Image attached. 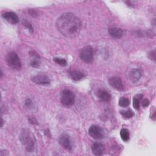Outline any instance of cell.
Here are the masks:
<instances>
[{
    "label": "cell",
    "instance_id": "e0dca14e",
    "mask_svg": "<svg viewBox=\"0 0 156 156\" xmlns=\"http://www.w3.org/2000/svg\"><path fill=\"white\" fill-rule=\"evenodd\" d=\"M32 59L30 62V65L34 68H38L40 65V61L38 55L37 54H32Z\"/></svg>",
    "mask_w": 156,
    "mask_h": 156
},
{
    "label": "cell",
    "instance_id": "3957f363",
    "mask_svg": "<svg viewBox=\"0 0 156 156\" xmlns=\"http://www.w3.org/2000/svg\"><path fill=\"white\" fill-rule=\"evenodd\" d=\"M75 101V96L74 93L69 90H64L61 92L60 101L61 103L66 107L72 105Z\"/></svg>",
    "mask_w": 156,
    "mask_h": 156
},
{
    "label": "cell",
    "instance_id": "d4e9b609",
    "mask_svg": "<svg viewBox=\"0 0 156 156\" xmlns=\"http://www.w3.org/2000/svg\"><path fill=\"white\" fill-rule=\"evenodd\" d=\"M9 154L7 151L5 150H1L0 151V155L1 156H5V155H9Z\"/></svg>",
    "mask_w": 156,
    "mask_h": 156
},
{
    "label": "cell",
    "instance_id": "ba28073f",
    "mask_svg": "<svg viewBox=\"0 0 156 156\" xmlns=\"http://www.w3.org/2000/svg\"><path fill=\"white\" fill-rule=\"evenodd\" d=\"M58 142L66 150H69V151L71 150L72 149L71 141L69 136L68 135L62 134L58 139Z\"/></svg>",
    "mask_w": 156,
    "mask_h": 156
},
{
    "label": "cell",
    "instance_id": "5bb4252c",
    "mask_svg": "<svg viewBox=\"0 0 156 156\" xmlns=\"http://www.w3.org/2000/svg\"><path fill=\"white\" fill-rule=\"evenodd\" d=\"M109 34L113 37L119 38L123 35V31L121 29L118 27H110L108 29Z\"/></svg>",
    "mask_w": 156,
    "mask_h": 156
},
{
    "label": "cell",
    "instance_id": "30bf717a",
    "mask_svg": "<svg viewBox=\"0 0 156 156\" xmlns=\"http://www.w3.org/2000/svg\"><path fill=\"white\" fill-rule=\"evenodd\" d=\"M32 81L37 84L41 85H46L50 83V79L49 77L43 74L37 75L34 76L32 79Z\"/></svg>",
    "mask_w": 156,
    "mask_h": 156
},
{
    "label": "cell",
    "instance_id": "2e32d148",
    "mask_svg": "<svg viewBox=\"0 0 156 156\" xmlns=\"http://www.w3.org/2000/svg\"><path fill=\"white\" fill-rule=\"evenodd\" d=\"M143 98V94H138L135 95L133 99V106L135 109H138L140 106V102Z\"/></svg>",
    "mask_w": 156,
    "mask_h": 156
},
{
    "label": "cell",
    "instance_id": "603a6c76",
    "mask_svg": "<svg viewBox=\"0 0 156 156\" xmlns=\"http://www.w3.org/2000/svg\"><path fill=\"white\" fill-rule=\"evenodd\" d=\"M149 101L148 99H144L141 102V105L144 107H147L149 105Z\"/></svg>",
    "mask_w": 156,
    "mask_h": 156
},
{
    "label": "cell",
    "instance_id": "9c48e42d",
    "mask_svg": "<svg viewBox=\"0 0 156 156\" xmlns=\"http://www.w3.org/2000/svg\"><path fill=\"white\" fill-rule=\"evenodd\" d=\"M2 17L4 20H5L9 23L12 24H17L19 21V18L16 14L12 12H7L2 14Z\"/></svg>",
    "mask_w": 156,
    "mask_h": 156
},
{
    "label": "cell",
    "instance_id": "7a4b0ae2",
    "mask_svg": "<svg viewBox=\"0 0 156 156\" xmlns=\"http://www.w3.org/2000/svg\"><path fill=\"white\" fill-rule=\"evenodd\" d=\"M20 140L28 152H32L35 149V141L32 134L28 130L24 129L20 135Z\"/></svg>",
    "mask_w": 156,
    "mask_h": 156
},
{
    "label": "cell",
    "instance_id": "8992f818",
    "mask_svg": "<svg viewBox=\"0 0 156 156\" xmlns=\"http://www.w3.org/2000/svg\"><path fill=\"white\" fill-rule=\"evenodd\" d=\"M88 132L90 135L96 140H101L105 136L103 129L101 127L96 125L91 126L89 129Z\"/></svg>",
    "mask_w": 156,
    "mask_h": 156
},
{
    "label": "cell",
    "instance_id": "cb8c5ba5",
    "mask_svg": "<svg viewBox=\"0 0 156 156\" xmlns=\"http://www.w3.org/2000/svg\"><path fill=\"white\" fill-rule=\"evenodd\" d=\"M155 51H151L150 53H149V58L152 60H155Z\"/></svg>",
    "mask_w": 156,
    "mask_h": 156
},
{
    "label": "cell",
    "instance_id": "6da1fadb",
    "mask_svg": "<svg viewBox=\"0 0 156 156\" xmlns=\"http://www.w3.org/2000/svg\"><path fill=\"white\" fill-rule=\"evenodd\" d=\"M57 30L65 37L73 38L77 37L81 30V22L78 17L71 13L62 14L56 21Z\"/></svg>",
    "mask_w": 156,
    "mask_h": 156
},
{
    "label": "cell",
    "instance_id": "44dd1931",
    "mask_svg": "<svg viewBox=\"0 0 156 156\" xmlns=\"http://www.w3.org/2000/svg\"><path fill=\"white\" fill-rule=\"evenodd\" d=\"M54 61L57 63V64L61 65V66H65L67 64V62L65 59L64 58H57V57H55L54 58Z\"/></svg>",
    "mask_w": 156,
    "mask_h": 156
},
{
    "label": "cell",
    "instance_id": "7c38bea8",
    "mask_svg": "<svg viewBox=\"0 0 156 156\" xmlns=\"http://www.w3.org/2000/svg\"><path fill=\"white\" fill-rule=\"evenodd\" d=\"M141 77V72L139 69L134 68L132 69L129 74V77L132 82H136L138 81Z\"/></svg>",
    "mask_w": 156,
    "mask_h": 156
},
{
    "label": "cell",
    "instance_id": "ffe728a7",
    "mask_svg": "<svg viewBox=\"0 0 156 156\" xmlns=\"http://www.w3.org/2000/svg\"><path fill=\"white\" fill-rule=\"evenodd\" d=\"M120 113L121 114V115L122 116H124V118H130L134 115L133 112L130 109H129L127 110H122L120 112Z\"/></svg>",
    "mask_w": 156,
    "mask_h": 156
},
{
    "label": "cell",
    "instance_id": "52a82bcc",
    "mask_svg": "<svg viewBox=\"0 0 156 156\" xmlns=\"http://www.w3.org/2000/svg\"><path fill=\"white\" fill-rule=\"evenodd\" d=\"M110 85L115 90L122 91L124 90V85L121 79L119 77H112L109 79Z\"/></svg>",
    "mask_w": 156,
    "mask_h": 156
},
{
    "label": "cell",
    "instance_id": "ac0fdd59",
    "mask_svg": "<svg viewBox=\"0 0 156 156\" xmlns=\"http://www.w3.org/2000/svg\"><path fill=\"white\" fill-rule=\"evenodd\" d=\"M120 135H121V139L124 141H127L129 140V136H130L129 132L127 129L125 128H123L121 130Z\"/></svg>",
    "mask_w": 156,
    "mask_h": 156
},
{
    "label": "cell",
    "instance_id": "d6986e66",
    "mask_svg": "<svg viewBox=\"0 0 156 156\" xmlns=\"http://www.w3.org/2000/svg\"><path fill=\"white\" fill-rule=\"evenodd\" d=\"M129 104H130V101L129 99L127 98L122 97L119 100V105L121 107H127L129 105Z\"/></svg>",
    "mask_w": 156,
    "mask_h": 156
},
{
    "label": "cell",
    "instance_id": "8fae6325",
    "mask_svg": "<svg viewBox=\"0 0 156 156\" xmlns=\"http://www.w3.org/2000/svg\"><path fill=\"white\" fill-rule=\"evenodd\" d=\"M91 150L95 155H101L105 151V146L101 143H94L91 146Z\"/></svg>",
    "mask_w": 156,
    "mask_h": 156
},
{
    "label": "cell",
    "instance_id": "5b68a950",
    "mask_svg": "<svg viewBox=\"0 0 156 156\" xmlns=\"http://www.w3.org/2000/svg\"><path fill=\"white\" fill-rule=\"evenodd\" d=\"M80 58L85 63H91L93 60V52L90 46L85 47L81 51L80 55Z\"/></svg>",
    "mask_w": 156,
    "mask_h": 156
},
{
    "label": "cell",
    "instance_id": "4fadbf2b",
    "mask_svg": "<svg viewBox=\"0 0 156 156\" xmlns=\"http://www.w3.org/2000/svg\"><path fill=\"white\" fill-rule=\"evenodd\" d=\"M98 98L103 102H108L111 99L110 94L105 90L100 89L97 91Z\"/></svg>",
    "mask_w": 156,
    "mask_h": 156
},
{
    "label": "cell",
    "instance_id": "484cf974",
    "mask_svg": "<svg viewBox=\"0 0 156 156\" xmlns=\"http://www.w3.org/2000/svg\"><path fill=\"white\" fill-rule=\"evenodd\" d=\"M29 121H30V122H32V124H37V120L35 119V118H34V117H30V119H29Z\"/></svg>",
    "mask_w": 156,
    "mask_h": 156
},
{
    "label": "cell",
    "instance_id": "7402d4cb",
    "mask_svg": "<svg viewBox=\"0 0 156 156\" xmlns=\"http://www.w3.org/2000/svg\"><path fill=\"white\" fill-rule=\"evenodd\" d=\"M23 24L25 27H26L29 29V30H30L31 32H33V27L32 26V24L28 21H27L26 20H23Z\"/></svg>",
    "mask_w": 156,
    "mask_h": 156
},
{
    "label": "cell",
    "instance_id": "277c9868",
    "mask_svg": "<svg viewBox=\"0 0 156 156\" xmlns=\"http://www.w3.org/2000/svg\"><path fill=\"white\" fill-rule=\"evenodd\" d=\"M6 61L8 65L14 69H19L21 67L20 59L16 53L13 51L8 54Z\"/></svg>",
    "mask_w": 156,
    "mask_h": 156
},
{
    "label": "cell",
    "instance_id": "9a60e30c",
    "mask_svg": "<svg viewBox=\"0 0 156 156\" xmlns=\"http://www.w3.org/2000/svg\"><path fill=\"white\" fill-rule=\"evenodd\" d=\"M69 74H70L71 78L74 80H76V81L82 79L84 77L83 73H82L80 71H78V70L71 71L69 72Z\"/></svg>",
    "mask_w": 156,
    "mask_h": 156
},
{
    "label": "cell",
    "instance_id": "4316f807",
    "mask_svg": "<svg viewBox=\"0 0 156 156\" xmlns=\"http://www.w3.org/2000/svg\"><path fill=\"white\" fill-rule=\"evenodd\" d=\"M3 126V121H2V119H1V127H2Z\"/></svg>",
    "mask_w": 156,
    "mask_h": 156
}]
</instances>
